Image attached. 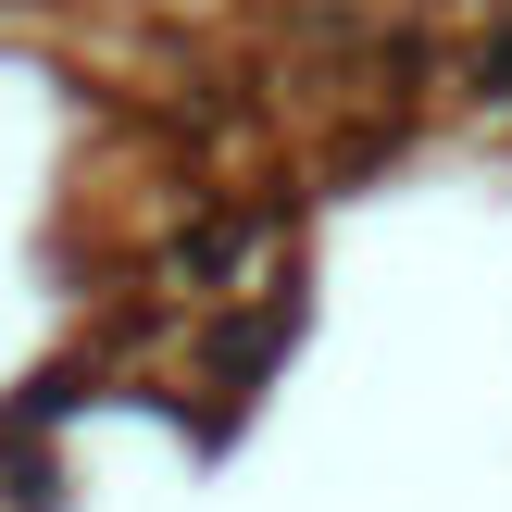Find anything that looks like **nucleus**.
I'll list each match as a JSON object with an SVG mask.
<instances>
[{"label":"nucleus","instance_id":"f257e3e1","mask_svg":"<svg viewBox=\"0 0 512 512\" xmlns=\"http://www.w3.org/2000/svg\"><path fill=\"white\" fill-rule=\"evenodd\" d=\"M488 88H500V100H512V38H500V50H488Z\"/></svg>","mask_w":512,"mask_h":512}]
</instances>
